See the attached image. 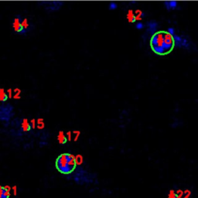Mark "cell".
I'll use <instances>...</instances> for the list:
<instances>
[{"instance_id": "obj_8", "label": "cell", "mask_w": 198, "mask_h": 198, "mask_svg": "<svg viewBox=\"0 0 198 198\" xmlns=\"http://www.w3.org/2000/svg\"><path fill=\"white\" fill-rule=\"evenodd\" d=\"M148 30L149 31V33L151 34H155L156 31H157V28H158V24L155 21H150L148 23Z\"/></svg>"}, {"instance_id": "obj_2", "label": "cell", "mask_w": 198, "mask_h": 198, "mask_svg": "<svg viewBox=\"0 0 198 198\" xmlns=\"http://www.w3.org/2000/svg\"><path fill=\"white\" fill-rule=\"evenodd\" d=\"M56 169L62 174H70L77 167V163L74 155L70 153H63L60 155L55 163Z\"/></svg>"}, {"instance_id": "obj_14", "label": "cell", "mask_w": 198, "mask_h": 198, "mask_svg": "<svg viewBox=\"0 0 198 198\" xmlns=\"http://www.w3.org/2000/svg\"><path fill=\"white\" fill-rule=\"evenodd\" d=\"M173 40L174 43L177 47H182V42H183V38L181 37H179L177 35H174L173 37Z\"/></svg>"}, {"instance_id": "obj_5", "label": "cell", "mask_w": 198, "mask_h": 198, "mask_svg": "<svg viewBox=\"0 0 198 198\" xmlns=\"http://www.w3.org/2000/svg\"><path fill=\"white\" fill-rule=\"evenodd\" d=\"M40 5H43L45 10L48 12H56L60 10L64 5L62 1H41L38 2Z\"/></svg>"}, {"instance_id": "obj_13", "label": "cell", "mask_w": 198, "mask_h": 198, "mask_svg": "<svg viewBox=\"0 0 198 198\" xmlns=\"http://www.w3.org/2000/svg\"><path fill=\"white\" fill-rule=\"evenodd\" d=\"M9 95L7 93H5L4 89H0V101L2 103H5L8 100Z\"/></svg>"}, {"instance_id": "obj_7", "label": "cell", "mask_w": 198, "mask_h": 198, "mask_svg": "<svg viewBox=\"0 0 198 198\" xmlns=\"http://www.w3.org/2000/svg\"><path fill=\"white\" fill-rule=\"evenodd\" d=\"M22 26H23V33L22 35H26L30 31H32L34 28V25L32 23H30L28 19L27 18H23V20H22Z\"/></svg>"}, {"instance_id": "obj_11", "label": "cell", "mask_w": 198, "mask_h": 198, "mask_svg": "<svg viewBox=\"0 0 198 198\" xmlns=\"http://www.w3.org/2000/svg\"><path fill=\"white\" fill-rule=\"evenodd\" d=\"M165 7L167 9H175L177 7V2L176 1H169V2H165Z\"/></svg>"}, {"instance_id": "obj_6", "label": "cell", "mask_w": 198, "mask_h": 198, "mask_svg": "<svg viewBox=\"0 0 198 198\" xmlns=\"http://www.w3.org/2000/svg\"><path fill=\"white\" fill-rule=\"evenodd\" d=\"M22 20H23V16H20V15H16L12 22V27L13 28L14 31L17 34L19 35H22V33H23Z\"/></svg>"}, {"instance_id": "obj_18", "label": "cell", "mask_w": 198, "mask_h": 198, "mask_svg": "<svg viewBox=\"0 0 198 198\" xmlns=\"http://www.w3.org/2000/svg\"><path fill=\"white\" fill-rule=\"evenodd\" d=\"M167 33H168L170 36L173 37L174 35H175V30H174V28H172V27L171 28H169L168 30H167Z\"/></svg>"}, {"instance_id": "obj_1", "label": "cell", "mask_w": 198, "mask_h": 198, "mask_svg": "<svg viewBox=\"0 0 198 198\" xmlns=\"http://www.w3.org/2000/svg\"><path fill=\"white\" fill-rule=\"evenodd\" d=\"M172 36L165 31L156 32L150 40V46L154 53L158 55L169 54L173 49L175 43Z\"/></svg>"}, {"instance_id": "obj_4", "label": "cell", "mask_w": 198, "mask_h": 198, "mask_svg": "<svg viewBox=\"0 0 198 198\" xmlns=\"http://www.w3.org/2000/svg\"><path fill=\"white\" fill-rule=\"evenodd\" d=\"M74 179L75 180V182H77L78 183L83 184V183H88L93 182L94 177L92 174L89 173L88 172L84 170V169L79 167V168H77L75 169Z\"/></svg>"}, {"instance_id": "obj_17", "label": "cell", "mask_w": 198, "mask_h": 198, "mask_svg": "<svg viewBox=\"0 0 198 198\" xmlns=\"http://www.w3.org/2000/svg\"><path fill=\"white\" fill-rule=\"evenodd\" d=\"M75 159H76V163H77V164L82 163V162H83V159H82V157H81L80 155H78V156L75 158Z\"/></svg>"}, {"instance_id": "obj_10", "label": "cell", "mask_w": 198, "mask_h": 198, "mask_svg": "<svg viewBox=\"0 0 198 198\" xmlns=\"http://www.w3.org/2000/svg\"><path fill=\"white\" fill-rule=\"evenodd\" d=\"M21 129L23 132H30L32 129V126H31V124L28 122L27 119L24 118L21 121Z\"/></svg>"}, {"instance_id": "obj_3", "label": "cell", "mask_w": 198, "mask_h": 198, "mask_svg": "<svg viewBox=\"0 0 198 198\" xmlns=\"http://www.w3.org/2000/svg\"><path fill=\"white\" fill-rule=\"evenodd\" d=\"M14 108L12 104L5 102L0 104V121L6 125L10 122L14 115Z\"/></svg>"}, {"instance_id": "obj_16", "label": "cell", "mask_w": 198, "mask_h": 198, "mask_svg": "<svg viewBox=\"0 0 198 198\" xmlns=\"http://www.w3.org/2000/svg\"><path fill=\"white\" fill-rule=\"evenodd\" d=\"M136 28L137 30H142V29L144 28V25H143V23H136Z\"/></svg>"}, {"instance_id": "obj_19", "label": "cell", "mask_w": 198, "mask_h": 198, "mask_svg": "<svg viewBox=\"0 0 198 198\" xmlns=\"http://www.w3.org/2000/svg\"><path fill=\"white\" fill-rule=\"evenodd\" d=\"M169 198H179V197H178V194H177L176 193H172L169 194Z\"/></svg>"}, {"instance_id": "obj_20", "label": "cell", "mask_w": 198, "mask_h": 198, "mask_svg": "<svg viewBox=\"0 0 198 198\" xmlns=\"http://www.w3.org/2000/svg\"><path fill=\"white\" fill-rule=\"evenodd\" d=\"M46 145H47V142L45 141V140H43V141H40V147H43V146H46Z\"/></svg>"}, {"instance_id": "obj_15", "label": "cell", "mask_w": 198, "mask_h": 198, "mask_svg": "<svg viewBox=\"0 0 198 198\" xmlns=\"http://www.w3.org/2000/svg\"><path fill=\"white\" fill-rule=\"evenodd\" d=\"M108 9L110 10H115L117 9V4L115 3H111L108 5Z\"/></svg>"}, {"instance_id": "obj_9", "label": "cell", "mask_w": 198, "mask_h": 198, "mask_svg": "<svg viewBox=\"0 0 198 198\" xmlns=\"http://www.w3.org/2000/svg\"><path fill=\"white\" fill-rule=\"evenodd\" d=\"M10 189L8 187L0 186V198H9Z\"/></svg>"}, {"instance_id": "obj_12", "label": "cell", "mask_w": 198, "mask_h": 198, "mask_svg": "<svg viewBox=\"0 0 198 198\" xmlns=\"http://www.w3.org/2000/svg\"><path fill=\"white\" fill-rule=\"evenodd\" d=\"M57 139H58V142L60 144H65L67 142V136H65V134L63 132H60L59 134H58V136H57Z\"/></svg>"}]
</instances>
